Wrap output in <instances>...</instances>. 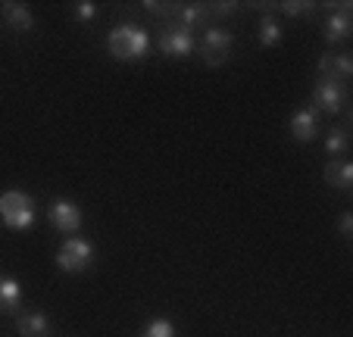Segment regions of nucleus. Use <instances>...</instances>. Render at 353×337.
<instances>
[{
    "label": "nucleus",
    "mask_w": 353,
    "mask_h": 337,
    "mask_svg": "<svg viewBox=\"0 0 353 337\" xmlns=\"http://www.w3.org/2000/svg\"><path fill=\"white\" fill-rule=\"evenodd\" d=\"M157 47H160L166 57H188V53L194 50V34L172 22V25L160 28V34H157Z\"/></svg>",
    "instance_id": "obj_6"
},
{
    "label": "nucleus",
    "mask_w": 353,
    "mask_h": 337,
    "mask_svg": "<svg viewBox=\"0 0 353 337\" xmlns=\"http://www.w3.org/2000/svg\"><path fill=\"white\" fill-rule=\"evenodd\" d=\"M347 147H350V138H347V128H332L325 138V153L334 159H341L347 153Z\"/></svg>",
    "instance_id": "obj_17"
},
{
    "label": "nucleus",
    "mask_w": 353,
    "mask_h": 337,
    "mask_svg": "<svg viewBox=\"0 0 353 337\" xmlns=\"http://www.w3.org/2000/svg\"><path fill=\"white\" fill-rule=\"evenodd\" d=\"M75 19H79V22H94V19H97V3H91V0L75 3Z\"/></svg>",
    "instance_id": "obj_20"
},
{
    "label": "nucleus",
    "mask_w": 353,
    "mask_h": 337,
    "mask_svg": "<svg viewBox=\"0 0 353 337\" xmlns=\"http://www.w3.org/2000/svg\"><path fill=\"white\" fill-rule=\"evenodd\" d=\"M0 222L10 232H28L34 225V200L22 191H3L0 194Z\"/></svg>",
    "instance_id": "obj_2"
},
{
    "label": "nucleus",
    "mask_w": 353,
    "mask_h": 337,
    "mask_svg": "<svg viewBox=\"0 0 353 337\" xmlns=\"http://www.w3.org/2000/svg\"><path fill=\"white\" fill-rule=\"evenodd\" d=\"M141 337H175V328L169 318H154V322H147V328Z\"/></svg>",
    "instance_id": "obj_19"
},
{
    "label": "nucleus",
    "mask_w": 353,
    "mask_h": 337,
    "mask_svg": "<svg viewBox=\"0 0 353 337\" xmlns=\"http://www.w3.org/2000/svg\"><path fill=\"white\" fill-rule=\"evenodd\" d=\"M338 13H332L325 19V41L328 44H344L347 38H350V28H353V19H350V3H338Z\"/></svg>",
    "instance_id": "obj_11"
},
{
    "label": "nucleus",
    "mask_w": 353,
    "mask_h": 337,
    "mask_svg": "<svg viewBox=\"0 0 353 337\" xmlns=\"http://www.w3.org/2000/svg\"><path fill=\"white\" fill-rule=\"evenodd\" d=\"M281 13L285 16H291V19H300V16H303V19H310V16H313V10H316V3H300V0H285V3H281Z\"/></svg>",
    "instance_id": "obj_18"
},
{
    "label": "nucleus",
    "mask_w": 353,
    "mask_h": 337,
    "mask_svg": "<svg viewBox=\"0 0 353 337\" xmlns=\"http://www.w3.org/2000/svg\"><path fill=\"white\" fill-rule=\"evenodd\" d=\"M325 181L332 187H338V191H350L353 187V163L347 156L332 159V163L325 165Z\"/></svg>",
    "instance_id": "obj_13"
},
{
    "label": "nucleus",
    "mask_w": 353,
    "mask_h": 337,
    "mask_svg": "<svg viewBox=\"0 0 353 337\" xmlns=\"http://www.w3.org/2000/svg\"><path fill=\"white\" fill-rule=\"evenodd\" d=\"M22 309V287L16 278H0V316Z\"/></svg>",
    "instance_id": "obj_15"
},
{
    "label": "nucleus",
    "mask_w": 353,
    "mask_h": 337,
    "mask_svg": "<svg viewBox=\"0 0 353 337\" xmlns=\"http://www.w3.org/2000/svg\"><path fill=\"white\" fill-rule=\"evenodd\" d=\"M338 232L344 234V238H353V212H341V218H338Z\"/></svg>",
    "instance_id": "obj_23"
},
{
    "label": "nucleus",
    "mask_w": 353,
    "mask_h": 337,
    "mask_svg": "<svg viewBox=\"0 0 353 337\" xmlns=\"http://www.w3.org/2000/svg\"><path fill=\"white\" fill-rule=\"evenodd\" d=\"M260 44L263 47H279L281 44V25L272 13L260 16Z\"/></svg>",
    "instance_id": "obj_16"
},
{
    "label": "nucleus",
    "mask_w": 353,
    "mask_h": 337,
    "mask_svg": "<svg viewBox=\"0 0 353 337\" xmlns=\"http://www.w3.org/2000/svg\"><path fill=\"white\" fill-rule=\"evenodd\" d=\"M107 47H110V53H113L116 60H122V63L144 60L147 50H150V34H147L141 25L125 22V25H116L113 32H110Z\"/></svg>",
    "instance_id": "obj_1"
},
{
    "label": "nucleus",
    "mask_w": 353,
    "mask_h": 337,
    "mask_svg": "<svg viewBox=\"0 0 353 337\" xmlns=\"http://www.w3.org/2000/svg\"><path fill=\"white\" fill-rule=\"evenodd\" d=\"M210 19V10L203 7V3H181V7H175V25H181L185 32H197V28H203V22Z\"/></svg>",
    "instance_id": "obj_12"
},
{
    "label": "nucleus",
    "mask_w": 353,
    "mask_h": 337,
    "mask_svg": "<svg viewBox=\"0 0 353 337\" xmlns=\"http://www.w3.org/2000/svg\"><path fill=\"white\" fill-rule=\"evenodd\" d=\"M319 75L334 85H347L353 75V57L350 53H325L319 60Z\"/></svg>",
    "instance_id": "obj_8"
},
{
    "label": "nucleus",
    "mask_w": 353,
    "mask_h": 337,
    "mask_svg": "<svg viewBox=\"0 0 353 337\" xmlns=\"http://www.w3.org/2000/svg\"><path fill=\"white\" fill-rule=\"evenodd\" d=\"M16 328H19L22 337H47L50 334V318H47L41 309H32V312H22Z\"/></svg>",
    "instance_id": "obj_14"
},
{
    "label": "nucleus",
    "mask_w": 353,
    "mask_h": 337,
    "mask_svg": "<svg viewBox=\"0 0 353 337\" xmlns=\"http://www.w3.org/2000/svg\"><path fill=\"white\" fill-rule=\"evenodd\" d=\"M94 263V247L85 238H66L57 250V269L66 275H79Z\"/></svg>",
    "instance_id": "obj_3"
},
{
    "label": "nucleus",
    "mask_w": 353,
    "mask_h": 337,
    "mask_svg": "<svg viewBox=\"0 0 353 337\" xmlns=\"http://www.w3.org/2000/svg\"><path fill=\"white\" fill-rule=\"evenodd\" d=\"M344 100H347V91L344 85H334V81H325L322 79L319 85L313 88V110L316 112H328V116H334V112L344 110Z\"/></svg>",
    "instance_id": "obj_7"
},
{
    "label": "nucleus",
    "mask_w": 353,
    "mask_h": 337,
    "mask_svg": "<svg viewBox=\"0 0 353 337\" xmlns=\"http://www.w3.org/2000/svg\"><path fill=\"white\" fill-rule=\"evenodd\" d=\"M232 47H234L232 32H225V28H207L203 32V44H200V60L207 63L210 69H216L222 63H228Z\"/></svg>",
    "instance_id": "obj_4"
},
{
    "label": "nucleus",
    "mask_w": 353,
    "mask_h": 337,
    "mask_svg": "<svg viewBox=\"0 0 353 337\" xmlns=\"http://www.w3.org/2000/svg\"><path fill=\"white\" fill-rule=\"evenodd\" d=\"M210 16H234V13H238V3H234V0H228V3H225V0H219V3H210Z\"/></svg>",
    "instance_id": "obj_21"
},
{
    "label": "nucleus",
    "mask_w": 353,
    "mask_h": 337,
    "mask_svg": "<svg viewBox=\"0 0 353 337\" xmlns=\"http://www.w3.org/2000/svg\"><path fill=\"white\" fill-rule=\"evenodd\" d=\"M291 134H294V141H300V144H310V141L319 134V112H316L313 106H300V110H294Z\"/></svg>",
    "instance_id": "obj_10"
},
{
    "label": "nucleus",
    "mask_w": 353,
    "mask_h": 337,
    "mask_svg": "<svg viewBox=\"0 0 353 337\" xmlns=\"http://www.w3.org/2000/svg\"><path fill=\"white\" fill-rule=\"evenodd\" d=\"M47 216H50V225L63 234H75L81 228V222H85L79 203H72V200H54L50 210H47Z\"/></svg>",
    "instance_id": "obj_5"
},
{
    "label": "nucleus",
    "mask_w": 353,
    "mask_h": 337,
    "mask_svg": "<svg viewBox=\"0 0 353 337\" xmlns=\"http://www.w3.org/2000/svg\"><path fill=\"white\" fill-rule=\"evenodd\" d=\"M0 22H3V28H10V32H32L34 13L26 7V3L7 0V3H0Z\"/></svg>",
    "instance_id": "obj_9"
},
{
    "label": "nucleus",
    "mask_w": 353,
    "mask_h": 337,
    "mask_svg": "<svg viewBox=\"0 0 353 337\" xmlns=\"http://www.w3.org/2000/svg\"><path fill=\"white\" fill-rule=\"evenodd\" d=\"M144 10H150L157 16H175V3H160V0H147Z\"/></svg>",
    "instance_id": "obj_22"
}]
</instances>
